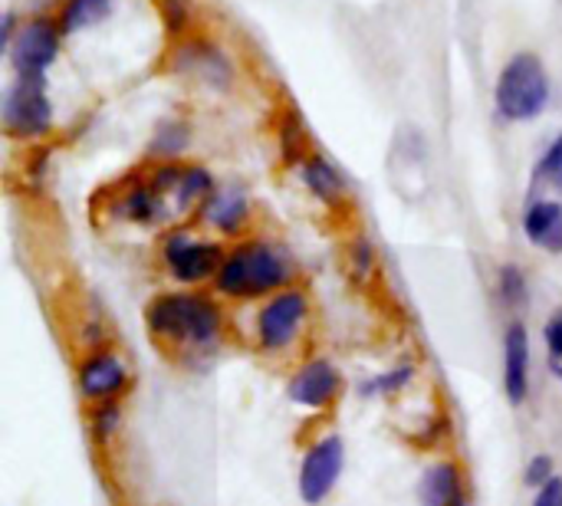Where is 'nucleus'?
<instances>
[{
	"label": "nucleus",
	"mask_w": 562,
	"mask_h": 506,
	"mask_svg": "<svg viewBox=\"0 0 562 506\" xmlns=\"http://www.w3.org/2000/svg\"><path fill=\"white\" fill-rule=\"evenodd\" d=\"M504 392L510 405L530 398V333L524 323H510L504 333Z\"/></svg>",
	"instance_id": "9b49d317"
},
{
	"label": "nucleus",
	"mask_w": 562,
	"mask_h": 506,
	"mask_svg": "<svg viewBox=\"0 0 562 506\" xmlns=\"http://www.w3.org/2000/svg\"><path fill=\"white\" fill-rule=\"evenodd\" d=\"M306 151V125L300 119V112H290L283 122V158L286 165H296Z\"/></svg>",
	"instance_id": "b1692460"
},
{
	"label": "nucleus",
	"mask_w": 562,
	"mask_h": 506,
	"mask_svg": "<svg viewBox=\"0 0 562 506\" xmlns=\"http://www.w3.org/2000/svg\"><path fill=\"white\" fill-rule=\"evenodd\" d=\"M524 234L533 247L562 254V204L553 198H537L524 211Z\"/></svg>",
	"instance_id": "f8f14e48"
},
{
	"label": "nucleus",
	"mask_w": 562,
	"mask_h": 506,
	"mask_svg": "<svg viewBox=\"0 0 562 506\" xmlns=\"http://www.w3.org/2000/svg\"><path fill=\"white\" fill-rule=\"evenodd\" d=\"M537 181H547L557 191H562V135H557L547 145V151L540 155V161H537Z\"/></svg>",
	"instance_id": "393cba45"
},
{
	"label": "nucleus",
	"mask_w": 562,
	"mask_h": 506,
	"mask_svg": "<svg viewBox=\"0 0 562 506\" xmlns=\"http://www.w3.org/2000/svg\"><path fill=\"white\" fill-rule=\"evenodd\" d=\"M352 260H356V273L359 277H366L372 267H375V247L362 237V240H356V247H352Z\"/></svg>",
	"instance_id": "c85d7f7f"
},
{
	"label": "nucleus",
	"mask_w": 562,
	"mask_h": 506,
	"mask_svg": "<svg viewBox=\"0 0 562 506\" xmlns=\"http://www.w3.org/2000/svg\"><path fill=\"white\" fill-rule=\"evenodd\" d=\"M422 506H468L461 471L451 461L435 464V468L425 471V477H422Z\"/></svg>",
	"instance_id": "2eb2a0df"
},
{
	"label": "nucleus",
	"mask_w": 562,
	"mask_h": 506,
	"mask_svg": "<svg viewBox=\"0 0 562 506\" xmlns=\"http://www.w3.org/2000/svg\"><path fill=\"white\" fill-rule=\"evenodd\" d=\"M494 105L507 122H533L550 105V76L537 53H517L497 76Z\"/></svg>",
	"instance_id": "7ed1b4c3"
},
{
	"label": "nucleus",
	"mask_w": 562,
	"mask_h": 506,
	"mask_svg": "<svg viewBox=\"0 0 562 506\" xmlns=\"http://www.w3.org/2000/svg\"><path fill=\"white\" fill-rule=\"evenodd\" d=\"M310 316V300L303 290H280L273 296H267V303L257 313V346L263 352H283L293 346V339L300 336L303 323Z\"/></svg>",
	"instance_id": "20e7f679"
},
{
	"label": "nucleus",
	"mask_w": 562,
	"mask_h": 506,
	"mask_svg": "<svg viewBox=\"0 0 562 506\" xmlns=\"http://www.w3.org/2000/svg\"><path fill=\"white\" fill-rule=\"evenodd\" d=\"M175 69L188 72V76H198V79H204V82H211L217 89L231 86V63L211 43H188V46H181L178 59H175Z\"/></svg>",
	"instance_id": "ddd939ff"
},
{
	"label": "nucleus",
	"mask_w": 562,
	"mask_h": 506,
	"mask_svg": "<svg viewBox=\"0 0 562 506\" xmlns=\"http://www.w3.org/2000/svg\"><path fill=\"white\" fill-rule=\"evenodd\" d=\"M119 425H122V408H119V402H102V405H95L89 428H92V438H95L99 445L112 441L115 431H119Z\"/></svg>",
	"instance_id": "5701e85b"
},
{
	"label": "nucleus",
	"mask_w": 562,
	"mask_h": 506,
	"mask_svg": "<svg viewBox=\"0 0 562 506\" xmlns=\"http://www.w3.org/2000/svg\"><path fill=\"white\" fill-rule=\"evenodd\" d=\"M412 379H415V369H412V366H398V369H392V372H385V375H379V379L362 382V385H359V395H362V398L395 395V392H402L405 385H412Z\"/></svg>",
	"instance_id": "412c9836"
},
{
	"label": "nucleus",
	"mask_w": 562,
	"mask_h": 506,
	"mask_svg": "<svg viewBox=\"0 0 562 506\" xmlns=\"http://www.w3.org/2000/svg\"><path fill=\"white\" fill-rule=\"evenodd\" d=\"M125 389H128V372L115 352H92L89 359L79 362L82 398L102 405V402H115Z\"/></svg>",
	"instance_id": "9d476101"
},
{
	"label": "nucleus",
	"mask_w": 562,
	"mask_h": 506,
	"mask_svg": "<svg viewBox=\"0 0 562 506\" xmlns=\"http://www.w3.org/2000/svg\"><path fill=\"white\" fill-rule=\"evenodd\" d=\"M533 506H562V477L557 474L547 487H540L537 491V497H533Z\"/></svg>",
	"instance_id": "c756f323"
},
{
	"label": "nucleus",
	"mask_w": 562,
	"mask_h": 506,
	"mask_svg": "<svg viewBox=\"0 0 562 506\" xmlns=\"http://www.w3.org/2000/svg\"><path fill=\"white\" fill-rule=\"evenodd\" d=\"M342 389V375L329 359H313L306 362L293 379H290V402L310 412H323L336 402Z\"/></svg>",
	"instance_id": "1a4fd4ad"
},
{
	"label": "nucleus",
	"mask_w": 562,
	"mask_h": 506,
	"mask_svg": "<svg viewBox=\"0 0 562 506\" xmlns=\"http://www.w3.org/2000/svg\"><path fill=\"white\" fill-rule=\"evenodd\" d=\"M184 145H188V125H181V122H161L158 132H155V138H151V155L175 158V155L184 151Z\"/></svg>",
	"instance_id": "4be33fe9"
},
{
	"label": "nucleus",
	"mask_w": 562,
	"mask_h": 506,
	"mask_svg": "<svg viewBox=\"0 0 562 506\" xmlns=\"http://www.w3.org/2000/svg\"><path fill=\"white\" fill-rule=\"evenodd\" d=\"M224 250L221 244H207V240H194L191 234L184 230H175L168 234L165 247H161V260L168 267V273L191 286V283H204V280H214L221 263H224Z\"/></svg>",
	"instance_id": "423d86ee"
},
{
	"label": "nucleus",
	"mask_w": 562,
	"mask_h": 506,
	"mask_svg": "<svg viewBox=\"0 0 562 506\" xmlns=\"http://www.w3.org/2000/svg\"><path fill=\"white\" fill-rule=\"evenodd\" d=\"M119 211H122V217H128L135 224H151V221H161L165 217V201L148 184H138V188H132L122 198Z\"/></svg>",
	"instance_id": "a211bd4d"
},
{
	"label": "nucleus",
	"mask_w": 562,
	"mask_h": 506,
	"mask_svg": "<svg viewBox=\"0 0 562 506\" xmlns=\"http://www.w3.org/2000/svg\"><path fill=\"white\" fill-rule=\"evenodd\" d=\"M247 214H250V201H247V194L240 191V188H217L204 204H201V217L211 224V227H217V230H224V234H237L240 227H244V221H247Z\"/></svg>",
	"instance_id": "4468645a"
},
{
	"label": "nucleus",
	"mask_w": 562,
	"mask_h": 506,
	"mask_svg": "<svg viewBox=\"0 0 562 506\" xmlns=\"http://www.w3.org/2000/svg\"><path fill=\"white\" fill-rule=\"evenodd\" d=\"M497 296L507 310H520L527 300H530V290H527V273L517 267V263H504L501 273H497Z\"/></svg>",
	"instance_id": "aec40b11"
},
{
	"label": "nucleus",
	"mask_w": 562,
	"mask_h": 506,
	"mask_svg": "<svg viewBox=\"0 0 562 506\" xmlns=\"http://www.w3.org/2000/svg\"><path fill=\"white\" fill-rule=\"evenodd\" d=\"M553 477H557V461H553L550 454H537V458L527 464V471H524V484L533 487V491L547 487Z\"/></svg>",
	"instance_id": "bb28decb"
},
{
	"label": "nucleus",
	"mask_w": 562,
	"mask_h": 506,
	"mask_svg": "<svg viewBox=\"0 0 562 506\" xmlns=\"http://www.w3.org/2000/svg\"><path fill=\"white\" fill-rule=\"evenodd\" d=\"M115 3L119 0H66V10L59 16V33H76L105 20L115 10Z\"/></svg>",
	"instance_id": "f3484780"
},
{
	"label": "nucleus",
	"mask_w": 562,
	"mask_h": 506,
	"mask_svg": "<svg viewBox=\"0 0 562 506\" xmlns=\"http://www.w3.org/2000/svg\"><path fill=\"white\" fill-rule=\"evenodd\" d=\"M161 16L171 33H181L188 23V0H161Z\"/></svg>",
	"instance_id": "cd10ccee"
},
{
	"label": "nucleus",
	"mask_w": 562,
	"mask_h": 506,
	"mask_svg": "<svg viewBox=\"0 0 562 506\" xmlns=\"http://www.w3.org/2000/svg\"><path fill=\"white\" fill-rule=\"evenodd\" d=\"M214 191L217 188H214L211 171H204V168H184V178H181V184H178V191L171 198L175 201V211H188L194 204H204Z\"/></svg>",
	"instance_id": "6ab92c4d"
},
{
	"label": "nucleus",
	"mask_w": 562,
	"mask_h": 506,
	"mask_svg": "<svg viewBox=\"0 0 562 506\" xmlns=\"http://www.w3.org/2000/svg\"><path fill=\"white\" fill-rule=\"evenodd\" d=\"M346 468V445L339 435L319 438L300 464V497L303 504L319 506L339 484Z\"/></svg>",
	"instance_id": "6e6552de"
},
{
	"label": "nucleus",
	"mask_w": 562,
	"mask_h": 506,
	"mask_svg": "<svg viewBox=\"0 0 562 506\" xmlns=\"http://www.w3.org/2000/svg\"><path fill=\"white\" fill-rule=\"evenodd\" d=\"M290 273L293 270L283 250H277L267 240H247L224 257L214 277V286L221 296H231V300H257V296H273L286 290Z\"/></svg>",
	"instance_id": "f03ea898"
},
{
	"label": "nucleus",
	"mask_w": 562,
	"mask_h": 506,
	"mask_svg": "<svg viewBox=\"0 0 562 506\" xmlns=\"http://www.w3.org/2000/svg\"><path fill=\"white\" fill-rule=\"evenodd\" d=\"M300 175H303V184L310 188V194H316L323 204H336L346 194V178L323 155H306V161L300 165Z\"/></svg>",
	"instance_id": "dca6fc26"
},
{
	"label": "nucleus",
	"mask_w": 562,
	"mask_h": 506,
	"mask_svg": "<svg viewBox=\"0 0 562 506\" xmlns=\"http://www.w3.org/2000/svg\"><path fill=\"white\" fill-rule=\"evenodd\" d=\"M145 326L155 342L178 349H211L224 333L221 306L201 293H161L145 310Z\"/></svg>",
	"instance_id": "f257e3e1"
},
{
	"label": "nucleus",
	"mask_w": 562,
	"mask_h": 506,
	"mask_svg": "<svg viewBox=\"0 0 562 506\" xmlns=\"http://www.w3.org/2000/svg\"><path fill=\"white\" fill-rule=\"evenodd\" d=\"M543 346H547V362L550 372L562 382V310H557L547 326H543Z\"/></svg>",
	"instance_id": "a878e982"
},
{
	"label": "nucleus",
	"mask_w": 562,
	"mask_h": 506,
	"mask_svg": "<svg viewBox=\"0 0 562 506\" xmlns=\"http://www.w3.org/2000/svg\"><path fill=\"white\" fill-rule=\"evenodd\" d=\"M59 23L46 16H33L20 26L16 40L10 43V63L16 69V79H46V69L59 56Z\"/></svg>",
	"instance_id": "0eeeda50"
},
{
	"label": "nucleus",
	"mask_w": 562,
	"mask_h": 506,
	"mask_svg": "<svg viewBox=\"0 0 562 506\" xmlns=\"http://www.w3.org/2000/svg\"><path fill=\"white\" fill-rule=\"evenodd\" d=\"M53 125L46 79H16L3 92V128L16 138H40Z\"/></svg>",
	"instance_id": "39448f33"
}]
</instances>
